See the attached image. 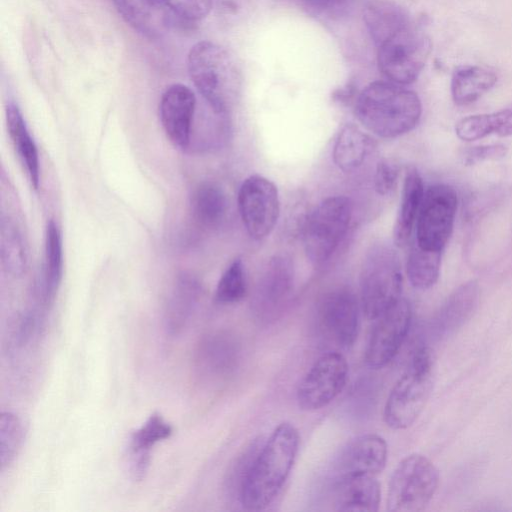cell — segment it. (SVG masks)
Masks as SVG:
<instances>
[{"label":"cell","mask_w":512,"mask_h":512,"mask_svg":"<svg viewBox=\"0 0 512 512\" xmlns=\"http://www.w3.org/2000/svg\"><path fill=\"white\" fill-rule=\"evenodd\" d=\"M0 255L3 269L14 277L21 276L27 268V252L17 226L2 216L0 223Z\"/></svg>","instance_id":"cell-30"},{"label":"cell","mask_w":512,"mask_h":512,"mask_svg":"<svg viewBox=\"0 0 512 512\" xmlns=\"http://www.w3.org/2000/svg\"><path fill=\"white\" fill-rule=\"evenodd\" d=\"M398 174V167L394 163L388 160L380 161L374 174L376 192L380 195L390 194L397 184Z\"/></svg>","instance_id":"cell-38"},{"label":"cell","mask_w":512,"mask_h":512,"mask_svg":"<svg viewBox=\"0 0 512 512\" xmlns=\"http://www.w3.org/2000/svg\"><path fill=\"white\" fill-rule=\"evenodd\" d=\"M321 330L336 345L349 348L355 343L360 326L359 304L348 288H336L326 293L318 306Z\"/></svg>","instance_id":"cell-14"},{"label":"cell","mask_w":512,"mask_h":512,"mask_svg":"<svg viewBox=\"0 0 512 512\" xmlns=\"http://www.w3.org/2000/svg\"><path fill=\"white\" fill-rule=\"evenodd\" d=\"M482 119L487 136L490 134L512 135V106L497 112L482 114Z\"/></svg>","instance_id":"cell-37"},{"label":"cell","mask_w":512,"mask_h":512,"mask_svg":"<svg viewBox=\"0 0 512 512\" xmlns=\"http://www.w3.org/2000/svg\"><path fill=\"white\" fill-rule=\"evenodd\" d=\"M187 70L195 88L213 112L227 114L238 98L242 84L241 72L233 56L217 43L199 41L188 52Z\"/></svg>","instance_id":"cell-3"},{"label":"cell","mask_w":512,"mask_h":512,"mask_svg":"<svg viewBox=\"0 0 512 512\" xmlns=\"http://www.w3.org/2000/svg\"><path fill=\"white\" fill-rule=\"evenodd\" d=\"M263 442L262 437L253 439L230 466L224 486L226 495L230 499L238 501L242 484Z\"/></svg>","instance_id":"cell-34"},{"label":"cell","mask_w":512,"mask_h":512,"mask_svg":"<svg viewBox=\"0 0 512 512\" xmlns=\"http://www.w3.org/2000/svg\"><path fill=\"white\" fill-rule=\"evenodd\" d=\"M434 361L430 348L419 347L408 367L392 387L383 419L394 430L410 427L423 411L433 387Z\"/></svg>","instance_id":"cell-4"},{"label":"cell","mask_w":512,"mask_h":512,"mask_svg":"<svg viewBox=\"0 0 512 512\" xmlns=\"http://www.w3.org/2000/svg\"><path fill=\"white\" fill-rule=\"evenodd\" d=\"M172 426L159 414L153 413L129 439L130 471L134 479L142 480L150 464V450L158 442L168 439Z\"/></svg>","instance_id":"cell-21"},{"label":"cell","mask_w":512,"mask_h":512,"mask_svg":"<svg viewBox=\"0 0 512 512\" xmlns=\"http://www.w3.org/2000/svg\"><path fill=\"white\" fill-rule=\"evenodd\" d=\"M375 142L353 124L345 125L339 132L334 148L333 160L336 166L348 173L357 170L373 151Z\"/></svg>","instance_id":"cell-24"},{"label":"cell","mask_w":512,"mask_h":512,"mask_svg":"<svg viewBox=\"0 0 512 512\" xmlns=\"http://www.w3.org/2000/svg\"><path fill=\"white\" fill-rule=\"evenodd\" d=\"M374 321L364 360L368 367L377 370L392 361L408 335L412 322L410 303L401 298Z\"/></svg>","instance_id":"cell-13"},{"label":"cell","mask_w":512,"mask_h":512,"mask_svg":"<svg viewBox=\"0 0 512 512\" xmlns=\"http://www.w3.org/2000/svg\"><path fill=\"white\" fill-rule=\"evenodd\" d=\"M352 217V204L347 197L333 196L323 200L308 216L303 239L308 259L315 265L326 262L344 238Z\"/></svg>","instance_id":"cell-8"},{"label":"cell","mask_w":512,"mask_h":512,"mask_svg":"<svg viewBox=\"0 0 512 512\" xmlns=\"http://www.w3.org/2000/svg\"><path fill=\"white\" fill-rule=\"evenodd\" d=\"M293 286V262L285 255H275L259 279L251 302L253 316L260 325H269L282 315Z\"/></svg>","instance_id":"cell-12"},{"label":"cell","mask_w":512,"mask_h":512,"mask_svg":"<svg viewBox=\"0 0 512 512\" xmlns=\"http://www.w3.org/2000/svg\"><path fill=\"white\" fill-rule=\"evenodd\" d=\"M6 123L13 146L25 167L32 186L37 189L40 179L38 150L23 115L14 102L7 104Z\"/></svg>","instance_id":"cell-23"},{"label":"cell","mask_w":512,"mask_h":512,"mask_svg":"<svg viewBox=\"0 0 512 512\" xmlns=\"http://www.w3.org/2000/svg\"><path fill=\"white\" fill-rule=\"evenodd\" d=\"M439 484V472L424 455L410 454L395 467L387 490L389 512H418L432 500Z\"/></svg>","instance_id":"cell-7"},{"label":"cell","mask_w":512,"mask_h":512,"mask_svg":"<svg viewBox=\"0 0 512 512\" xmlns=\"http://www.w3.org/2000/svg\"><path fill=\"white\" fill-rule=\"evenodd\" d=\"M247 292L245 268L241 259H235L220 277L215 299L220 304H234L241 301Z\"/></svg>","instance_id":"cell-33"},{"label":"cell","mask_w":512,"mask_h":512,"mask_svg":"<svg viewBox=\"0 0 512 512\" xmlns=\"http://www.w3.org/2000/svg\"><path fill=\"white\" fill-rule=\"evenodd\" d=\"M192 211L202 225L218 226L227 212V198L223 190L214 183L200 184L193 192Z\"/></svg>","instance_id":"cell-27"},{"label":"cell","mask_w":512,"mask_h":512,"mask_svg":"<svg viewBox=\"0 0 512 512\" xmlns=\"http://www.w3.org/2000/svg\"><path fill=\"white\" fill-rule=\"evenodd\" d=\"M457 205V193L452 186H429L415 225L416 244L426 250L443 251L453 231Z\"/></svg>","instance_id":"cell-9"},{"label":"cell","mask_w":512,"mask_h":512,"mask_svg":"<svg viewBox=\"0 0 512 512\" xmlns=\"http://www.w3.org/2000/svg\"><path fill=\"white\" fill-rule=\"evenodd\" d=\"M195 108V94L184 84L174 83L162 94L159 117L167 138L175 147H188Z\"/></svg>","instance_id":"cell-16"},{"label":"cell","mask_w":512,"mask_h":512,"mask_svg":"<svg viewBox=\"0 0 512 512\" xmlns=\"http://www.w3.org/2000/svg\"><path fill=\"white\" fill-rule=\"evenodd\" d=\"M375 45L379 69L399 85L413 83L418 78L431 51L430 39L412 20Z\"/></svg>","instance_id":"cell-6"},{"label":"cell","mask_w":512,"mask_h":512,"mask_svg":"<svg viewBox=\"0 0 512 512\" xmlns=\"http://www.w3.org/2000/svg\"><path fill=\"white\" fill-rule=\"evenodd\" d=\"M116 10L135 31L148 38H159L175 16L164 0H112Z\"/></svg>","instance_id":"cell-18"},{"label":"cell","mask_w":512,"mask_h":512,"mask_svg":"<svg viewBox=\"0 0 512 512\" xmlns=\"http://www.w3.org/2000/svg\"><path fill=\"white\" fill-rule=\"evenodd\" d=\"M388 457L383 437L367 433L350 440L340 451L332 469V482L359 475L377 476Z\"/></svg>","instance_id":"cell-15"},{"label":"cell","mask_w":512,"mask_h":512,"mask_svg":"<svg viewBox=\"0 0 512 512\" xmlns=\"http://www.w3.org/2000/svg\"><path fill=\"white\" fill-rule=\"evenodd\" d=\"M402 281L396 251L385 244L372 246L360 273V302L369 320H376L402 298Z\"/></svg>","instance_id":"cell-5"},{"label":"cell","mask_w":512,"mask_h":512,"mask_svg":"<svg viewBox=\"0 0 512 512\" xmlns=\"http://www.w3.org/2000/svg\"><path fill=\"white\" fill-rule=\"evenodd\" d=\"M43 328L42 319L34 312H27L21 316L16 327L14 343L16 347H23L38 337Z\"/></svg>","instance_id":"cell-36"},{"label":"cell","mask_w":512,"mask_h":512,"mask_svg":"<svg viewBox=\"0 0 512 512\" xmlns=\"http://www.w3.org/2000/svg\"><path fill=\"white\" fill-rule=\"evenodd\" d=\"M349 365L339 352L321 355L300 380L296 401L301 410L316 411L330 404L345 388Z\"/></svg>","instance_id":"cell-10"},{"label":"cell","mask_w":512,"mask_h":512,"mask_svg":"<svg viewBox=\"0 0 512 512\" xmlns=\"http://www.w3.org/2000/svg\"><path fill=\"white\" fill-rule=\"evenodd\" d=\"M63 254L62 239L58 226L50 220L45 236V273L43 298L51 303L55 298L62 279Z\"/></svg>","instance_id":"cell-29"},{"label":"cell","mask_w":512,"mask_h":512,"mask_svg":"<svg viewBox=\"0 0 512 512\" xmlns=\"http://www.w3.org/2000/svg\"><path fill=\"white\" fill-rule=\"evenodd\" d=\"M442 251L426 250L413 245L407 262L406 274L411 285L420 290L431 288L438 280Z\"/></svg>","instance_id":"cell-31"},{"label":"cell","mask_w":512,"mask_h":512,"mask_svg":"<svg viewBox=\"0 0 512 512\" xmlns=\"http://www.w3.org/2000/svg\"><path fill=\"white\" fill-rule=\"evenodd\" d=\"M410 20L402 7L389 1L370 2L364 10V21L374 43Z\"/></svg>","instance_id":"cell-26"},{"label":"cell","mask_w":512,"mask_h":512,"mask_svg":"<svg viewBox=\"0 0 512 512\" xmlns=\"http://www.w3.org/2000/svg\"><path fill=\"white\" fill-rule=\"evenodd\" d=\"M476 281H468L456 288L437 313L433 325L438 338L448 337L462 327L472 316L479 301Z\"/></svg>","instance_id":"cell-20"},{"label":"cell","mask_w":512,"mask_h":512,"mask_svg":"<svg viewBox=\"0 0 512 512\" xmlns=\"http://www.w3.org/2000/svg\"><path fill=\"white\" fill-rule=\"evenodd\" d=\"M300 443L297 428L282 422L264 439L242 484L238 502L246 510L267 508L282 490Z\"/></svg>","instance_id":"cell-1"},{"label":"cell","mask_w":512,"mask_h":512,"mask_svg":"<svg viewBox=\"0 0 512 512\" xmlns=\"http://www.w3.org/2000/svg\"><path fill=\"white\" fill-rule=\"evenodd\" d=\"M497 82L496 73L483 66L469 65L456 69L451 78V96L455 104L477 101Z\"/></svg>","instance_id":"cell-25"},{"label":"cell","mask_w":512,"mask_h":512,"mask_svg":"<svg viewBox=\"0 0 512 512\" xmlns=\"http://www.w3.org/2000/svg\"><path fill=\"white\" fill-rule=\"evenodd\" d=\"M507 154L506 146L502 144L469 147L462 154L463 162L472 165L487 160H499Z\"/></svg>","instance_id":"cell-39"},{"label":"cell","mask_w":512,"mask_h":512,"mask_svg":"<svg viewBox=\"0 0 512 512\" xmlns=\"http://www.w3.org/2000/svg\"><path fill=\"white\" fill-rule=\"evenodd\" d=\"M175 16L196 21L205 18L211 11L212 0H164Z\"/></svg>","instance_id":"cell-35"},{"label":"cell","mask_w":512,"mask_h":512,"mask_svg":"<svg viewBox=\"0 0 512 512\" xmlns=\"http://www.w3.org/2000/svg\"><path fill=\"white\" fill-rule=\"evenodd\" d=\"M238 209L249 236L255 240L264 239L272 232L279 218L277 187L263 176H249L239 189Z\"/></svg>","instance_id":"cell-11"},{"label":"cell","mask_w":512,"mask_h":512,"mask_svg":"<svg viewBox=\"0 0 512 512\" xmlns=\"http://www.w3.org/2000/svg\"><path fill=\"white\" fill-rule=\"evenodd\" d=\"M424 192L425 189L419 172L410 167L404 178L400 206L393 229L394 243L398 247L406 246L411 238Z\"/></svg>","instance_id":"cell-22"},{"label":"cell","mask_w":512,"mask_h":512,"mask_svg":"<svg viewBox=\"0 0 512 512\" xmlns=\"http://www.w3.org/2000/svg\"><path fill=\"white\" fill-rule=\"evenodd\" d=\"M355 115L373 134L396 138L418 124L422 105L418 95L391 81H375L367 85L355 101Z\"/></svg>","instance_id":"cell-2"},{"label":"cell","mask_w":512,"mask_h":512,"mask_svg":"<svg viewBox=\"0 0 512 512\" xmlns=\"http://www.w3.org/2000/svg\"><path fill=\"white\" fill-rule=\"evenodd\" d=\"M198 298V289L191 282L180 283L172 294L164 317L168 335L177 336L188 325Z\"/></svg>","instance_id":"cell-28"},{"label":"cell","mask_w":512,"mask_h":512,"mask_svg":"<svg viewBox=\"0 0 512 512\" xmlns=\"http://www.w3.org/2000/svg\"><path fill=\"white\" fill-rule=\"evenodd\" d=\"M308 4L318 8H330L343 2L344 0H304Z\"/></svg>","instance_id":"cell-40"},{"label":"cell","mask_w":512,"mask_h":512,"mask_svg":"<svg viewBox=\"0 0 512 512\" xmlns=\"http://www.w3.org/2000/svg\"><path fill=\"white\" fill-rule=\"evenodd\" d=\"M24 438V427L17 414L3 411L0 415L1 470L9 467L18 455Z\"/></svg>","instance_id":"cell-32"},{"label":"cell","mask_w":512,"mask_h":512,"mask_svg":"<svg viewBox=\"0 0 512 512\" xmlns=\"http://www.w3.org/2000/svg\"><path fill=\"white\" fill-rule=\"evenodd\" d=\"M240 345L227 332L208 334L199 342L194 356V367L205 380H222L238 366Z\"/></svg>","instance_id":"cell-17"},{"label":"cell","mask_w":512,"mask_h":512,"mask_svg":"<svg viewBox=\"0 0 512 512\" xmlns=\"http://www.w3.org/2000/svg\"><path fill=\"white\" fill-rule=\"evenodd\" d=\"M333 509L343 512H375L381 487L373 475H359L332 482Z\"/></svg>","instance_id":"cell-19"}]
</instances>
